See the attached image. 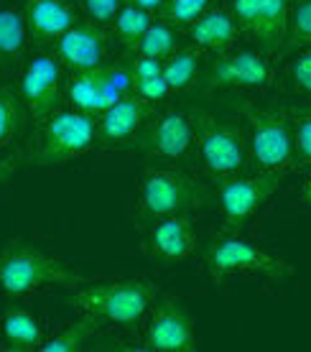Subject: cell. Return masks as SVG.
Wrapping results in <instances>:
<instances>
[{
    "instance_id": "1",
    "label": "cell",
    "mask_w": 311,
    "mask_h": 352,
    "mask_svg": "<svg viewBox=\"0 0 311 352\" xmlns=\"http://www.w3.org/2000/svg\"><path fill=\"white\" fill-rule=\"evenodd\" d=\"M240 115L245 123V135H248L250 171L273 174L284 179L288 171L299 166L288 107L242 102Z\"/></svg>"
},
{
    "instance_id": "2",
    "label": "cell",
    "mask_w": 311,
    "mask_h": 352,
    "mask_svg": "<svg viewBox=\"0 0 311 352\" xmlns=\"http://www.w3.org/2000/svg\"><path fill=\"white\" fill-rule=\"evenodd\" d=\"M205 263L214 286H222L235 273L258 276L273 283L288 281L296 273L294 263L273 253L255 240L242 238L238 230H222L209 238L205 248Z\"/></svg>"
},
{
    "instance_id": "3",
    "label": "cell",
    "mask_w": 311,
    "mask_h": 352,
    "mask_svg": "<svg viewBox=\"0 0 311 352\" xmlns=\"http://www.w3.org/2000/svg\"><path fill=\"white\" fill-rule=\"evenodd\" d=\"M100 146L97 118L74 107H56L46 118L36 120L34 138L28 141L23 159L34 166H59L84 156Z\"/></svg>"
},
{
    "instance_id": "4",
    "label": "cell",
    "mask_w": 311,
    "mask_h": 352,
    "mask_svg": "<svg viewBox=\"0 0 311 352\" xmlns=\"http://www.w3.org/2000/svg\"><path fill=\"white\" fill-rule=\"evenodd\" d=\"M84 276L62 258L28 243H13L0 250V294L23 299L51 286H80Z\"/></svg>"
},
{
    "instance_id": "5",
    "label": "cell",
    "mask_w": 311,
    "mask_h": 352,
    "mask_svg": "<svg viewBox=\"0 0 311 352\" xmlns=\"http://www.w3.org/2000/svg\"><path fill=\"white\" fill-rule=\"evenodd\" d=\"M214 202V189L199 176L174 166H148L138 184V210L143 220L166 214H192Z\"/></svg>"
},
{
    "instance_id": "6",
    "label": "cell",
    "mask_w": 311,
    "mask_h": 352,
    "mask_svg": "<svg viewBox=\"0 0 311 352\" xmlns=\"http://www.w3.org/2000/svg\"><path fill=\"white\" fill-rule=\"evenodd\" d=\"M156 286L148 278H107L82 286L74 294L80 314L95 317L100 324L135 327L148 317Z\"/></svg>"
},
{
    "instance_id": "7",
    "label": "cell",
    "mask_w": 311,
    "mask_h": 352,
    "mask_svg": "<svg viewBox=\"0 0 311 352\" xmlns=\"http://www.w3.org/2000/svg\"><path fill=\"white\" fill-rule=\"evenodd\" d=\"M194 115V156L209 179L240 174L250 168L245 123L235 118L192 110Z\"/></svg>"
},
{
    "instance_id": "8",
    "label": "cell",
    "mask_w": 311,
    "mask_h": 352,
    "mask_svg": "<svg viewBox=\"0 0 311 352\" xmlns=\"http://www.w3.org/2000/svg\"><path fill=\"white\" fill-rule=\"evenodd\" d=\"M273 59L255 49H227L220 54H207L199 85L207 92L214 89H240V92H263L273 85Z\"/></svg>"
},
{
    "instance_id": "9",
    "label": "cell",
    "mask_w": 311,
    "mask_h": 352,
    "mask_svg": "<svg viewBox=\"0 0 311 352\" xmlns=\"http://www.w3.org/2000/svg\"><path fill=\"white\" fill-rule=\"evenodd\" d=\"M281 176L260 174V171H240V174L212 179L214 204L220 207L224 230H240L268 204L278 192Z\"/></svg>"
},
{
    "instance_id": "10",
    "label": "cell",
    "mask_w": 311,
    "mask_h": 352,
    "mask_svg": "<svg viewBox=\"0 0 311 352\" xmlns=\"http://www.w3.org/2000/svg\"><path fill=\"white\" fill-rule=\"evenodd\" d=\"M67 74L69 72L59 62L54 49L51 52H36L21 62L16 89L26 105L28 115L34 118V123L59 107Z\"/></svg>"
},
{
    "instance_id": "11",
    "label": "cell",
    "mask_w": 311,
    "mask_h": 352,
    "mask_svg": "<svg viewBox=\"0 0 311 352\" xmlns=\"http://www.w3.org/2000/svg\"><path fill=\"white\" fill-rule=\"evenodd\" d=\"M294 0H230V10L242 36H248L270 59L284 56Z\"/></svg>"
},
{
    "instance_id": "12",
    "label": "cell",
    "mask_w": 311,
    "mask_h": 352,
    "mask_svg": "<svg viewBox=\"0 0 311 352\" xmlns=\"http://www.w3.org/2000/svg\"><path fill=\"white\" fill-rule=\"evenodd\" d=\"M128 92H133V89H130V74L123 62H110L105 67H95V69L69 72L67 85H64V97H67L69 107L95 115V118L105 113L110 105H115Z\"/></svg>"
},
{
    "instance_id": "13",
    "label": "cell",
    "mask_w": 311,
    "mask_h": 352,
    "mask_svg": "<svg viewBox=\"0 0 311 352\" xmlns=\"http://www.w3.org/2000/svg\"><path fill=\"white\" fill-rule=\"evenodd\" d=\"M148 159L187 161L194 156V115L192 110H163L148 120L141 135L133 141Z\"/></svg>"
},
{
    "instance_id": "14",
    "label": "cell",
    "mask_w": 311,
    "mask_h": 352,
    "mask_svg": "<svg viewBox=\"0 0 311 352\" xmlns=\"http://www.w3.org/2000/svg\"><path fill=\"white\" fill-rule=\"evenodd\" d=\"M143 350L151 352H194V317L184 304L174 296L156 301L148 309Z\"/></svg>"
},
{
    "instance_id": "15",
    "label": "cell",
    "mask_w": 311,
    "mask_h": 352,
    "mask_svg": "<svg viewBox=\"0 0 311 352\" xmlns=\"http://www.w3.org/2000/svg\"><path fill=\"white\" fill-rule=\"evenodd\" d=\"M110 44H113L110 26L97 23L92 18H80L67 34L54 41L51 49L59 56V62L67 67V72H82L110 64Z\"/></svg>"
},
{
    "instance_id": "16",
    "label": "cell",
    "mask_w": 311,
    "mask_h": 352,
    "mask_svg": "<svg viewBox=\"0 0 311 352\" xmlns=\"http://www.w3.org/2000/svg\"><path fill=\"white\" fill-rule=\"evenodd\" d=\"M199 245L196 230L189 214H166L153 220L146 235V256L159 265H176L187 261Z\"/></svg>"
},
{
    "instance_id": "17",
    "label": "cell",
    "mask_w": 311,
    "mask_h": 352,
    "mask_svg": "<svg viewBox=\"0 0 311 352\" xmlns=\"http://www.w3.org/2000/svg\"><path fill=\"white\" fill-rule=\"evenodd\" d=\"M156 113L159 105H151L135 92H128L115 105L97 115L100 146H133V141Z\"/></svg>"
},
{
    "instance_id": "18",
    "label": "cell",
    "mask_w": 311,
    "mask_h": 352,
    "mask_svg": "<svg viewBox=\"0 0 311 352\" xmlns=\"http://www.w3.org/2000/svg\"><path fill=\"white\" fill-rule=\"evenodd\" d=\"M28 36L38 44H54L82 18L74 0H26L23 6Z\"/></svg>"
},
{
    "instance_id": "19",
    "label": "cell",
    "mask_w": 311,
    "mask_h": 352,
    "mask_svg": "<svg viewBox=\"0 0 311 352\" xmlns=\"http://www.w3.org/2000/svg\"><path fill=\"white\" fill-rule=\"evenodd\" d=\"M184 34H187L189 44H194L205 56L207 54L227 52V49H232L242 38V31L238 26V21H235V16H232L230 6L227 8L224 6L209 8Z\"/></svg>"
},
{
    "instance_id": "20",
    "label": "cell",
    "mask_w": 311,
    "mask_h": 352,
    "mask_svg": "<svg viewBox=\"0 0 311 352\" xmlns=\"http://www.w3.org/2000/svg\"><path fill=\"white\" fill-rule=\"evenodd\" d=\"M28 28L23 8L0 6V72H10L23 62Z\"/></svg>"
},
{
    "instance_id": "21",
    "label": "cell",
    "mask_w": 311,
    "mask_h": 352,
    "mask_svg": "<svg viewBox=\"0 0 311 352\" xmlns=\"http://www.w3.org/2000/svg\"><path fill=\"white\" fill-rule=\"evenodd\" d=\"M202 67H205V54L194 44L178 46L171 56L163 59V80L174 95H181V92L199 87Z\"/></svg>"
},
{
    "instance_id": "22",
    "label": "cell",
    "mask_w": 311,
    "mask_h": 352,
    "mask_svg": "<svg viewBox=\"0 0 311 352\" xmlns=\"http://www.w3.org/2000/svg\"><path fill=\"white\" fill-rule=\"evenodd\" d=\"M0 332L5 337L10 350L26 352V350H38V344L44 342V327L41 322L21 307L5 309V314L0 319Z\"/></svg>"
},
{
    "instance_id": "23",
    "label": "cell",
    "mask_w": 311,
    "mask_h": 352,
    "mask_svg": "<svg viewBox=\"0 0 311 352\" xmlns=\"http://www.w3.org/2000/svg\"><path fill=\"white\" fill-rule=\"evenodd\" d=\"M31 118L18 95L16 82L0 87V153L13 146L26 131V120Z\"/></svg>"
},
{
    "instance_id": "24",
    "label": "cell",
    "mask_w": 311,
    "mask_h": 352,
    "mask_svg": "<svg viewBox=\"0 0 311 352\" xmlns=\"http://www.w3.org/2000/svg\"><path fill=\"white\" fill-rule=\"evenodd\" d=\"M100 322L95 317L80 314L69 327H64L62 332H56L54 337H46L44 342L38 344L41 352H84L89 342L100 335Z\"/></svg>"
},
{
    "instance_id": "25",
    "label": "cell",
    "mask_w": 311,
    "mask_h": 352,
    "mask_svg": "<svg viewBox=\"0 0 311 352\" xmlns=\"http://www.w3.org/2000/svg\"><path fill=\"white\" fill-rule=\"evenodd\" d=\"M151 23H153V13L138 8L133 3H123V6L117 8L113 23H110V31H113L117 44L123 46L125 52H130V49L138 44V38L148 31Z\"/></svg>"
},
{
    "instance_id": "26",
    "label": "cell",
    "mask_w": 311,
    "mask_h": 352,
    "mask_svg": "<svg viewBox=\"0 0 311 352\" xmlns=\"http://www.w3.org/2000/svg\"><path fill=\"white\" fill-rule=\"evenodd\" d=\"M217 0H166L163 8L156 13V21L169 23L176 31H187L192 23H196L199 18L205 16L207 10L214 8Z\"/></svg>"
},
{
    "instance_id": "27",
    "label": "cell",
    "mask_w": 311,
    "mask_h": 352,
    "mask_svg": "<svg viewBox=\"0 0 311 352\" xmlns=\"http://www.w3.org/2000/svg\"><path fill=\"white\" fill-rule=\"evenodd\" d=\"M178 31L171 28L163 21H153L148 31L138 38V44L130 49L135 54H146V56H156V59H166L178 49Z\"/></svg>"
},
{
    "instance_id": "28",
    "label": "cell",
    "mask_w": 311,
    "mask_h": 352,
    "mask_svg": "<svg viewBox=\"0 0 311 352\" xmlns=\"http://www.w3.org/2000/svg\"><path fill=\"white\" fill-rule=\"evenodd\" d=\"M311 46V0H294L291 3V23H288V41L284 54L299 52Z\"/></svg>"
},
{
    "instance_id": "29",
    "label": "cell",
    "mask_w": 311,
    "mask_h": 352,
    "mask_svg": "<svg viewBox=\"0 0 311 352\" xmlns=\"http://www.w3.org/2000/svg\"><path fill=\"white\" fill-rule=\"evenodd\" d=\"M291 110V128H294L296 164L311 166V102L288 107Z\"/></svg>"
},
{
    "instance_id": "30",
    "label": "cell",
    "mask_w": 311,
    "mask_h": 352,
    "mask_svg": "<svg viewBox=\"0 0 311 352\" xmlns=\"http://www.w3.org/2000/svg\"><path fill=\"white\" fill-rule=\"evenodd\" d=\"M288 80L294 85L296 92L311 100V46L299 49L294 62L288 64Z\"/></svg>"
},
{
    "instance_id": "31",
    "label": "cell",
    "mask_w": 311,
    "mask_h": 352,
    "mask_svg": "<svg viewBox=\"0 0 311 352\" xmlns=\"http://www.w3.org/2000/svg\"><path fill=\"white\" fill-rule=\"evenodd\" d=\"M130 89H133L138 97H143L146 102H151V105H161V102H166V100L174 95L171 87L166 85V80H163V74L146 77V80H133L130 82Z\"/></svg>"
},
{
    "instance_id": "32",
    "label": "cell",
    "mask_w": 311,
    "mask_h": 352,
    "mask_svg": "<svg viewBox=\"0 0 311 352\" xmlns=\"http://www.w3.org/2000/svg\"><path fill=\"white\" fill-rule=\"evenodd\" d=\"M120 6H123V0H82L84 16L97 21V23H105V26L113 23V18H115Z\"/></svg>"
},
{
    "instance_id": "33",
    "label": "cell",
    "mask_w": 311,
    "mask_h": 352,
    "mask_svg": "<svg viewBox=\"0 0 311 352\" xmlns=\"http://www.w3.org/2000/svg\"><path fill=\"white\" fill-rule=\"evenodd\" d=\"M21 159H23V153L21 156H0V184H5L10 176L16 174Z\"/></svg>"
},
{
    "instance_id": "34",
    "label": "cell",
    "mask_w": 311,
    "mask_h": 352,
    "mask_svg": "<svg viewBox=\"0 0 311 352\" xmlns=\"http://www.w3.org/2000/svg\"><path fill=\"white\" fill-rule=\"evenodd\" d=\"M123 3H133V6H138V8L148 10V13L156 16V13L163 8V3H166V0H123Z\"/></svg>"
},
{
    "instance_id": "35",
    "label": "cell",
    "mask_w": 311,
    "mask_h": 352,
    "mask_svg": "<svg viewBox=\"0 0 311 352\" xmlns=\"http://www.w3.org/2000/svg\"><path fill=\"white\" fill-rule=\"evenodd\" d=\"M301 197H303V202H306V207L311 210V174L303 179V189H301Z\"/></svg>"
},
{
    "instance_id": "36",
    "label": "cell",
    "mask_w": 311,
    "mask_h": 352,
    "mask_svg": "<svg viewBox=\"0 0 311 352\" xmlns=\"http://www.w3.org/2000/svg\"><path fill=\"white\" fill-rule=\"evenodd\" d=\"M309 102H311V100H309Z\"/></svg>"
}]
</instances>
